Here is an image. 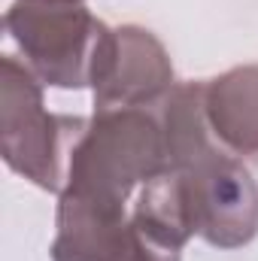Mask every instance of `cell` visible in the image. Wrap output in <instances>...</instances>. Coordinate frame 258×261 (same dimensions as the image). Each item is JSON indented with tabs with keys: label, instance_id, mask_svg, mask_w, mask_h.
Segmentation results:
<instances>
[{
	"label": "cell",
	"instance_id": "52a82bcc",
	"mask_svg": "<svg viewBox=\"0 0 258 261\" xmlns=\"http://www.w3.org/2000/svg\"><path fill=\"white\" fill-rule=\"evenodd\" d=\"M203 116L216 143L234 158H258V64L203 82Z\"/></svg>",
	"mask_w": 258,
	"mask_h": 261
},
{
	"label": "cell",
	"instance_id": "277c9868",
	"mask_svg": "<svg viewBox=\"0 0 258 261\" xmlns=\"http://www.w3.org/2000/svg\"><path fill=\"white\" fill-rule=\"evenodd\" d=\"M88 119L46 110L43 82L12 55L0 58V152L9 170L43 192L61 195L70 155Z\"/></svg>",
	"mask_w": 258,
	"mask_h": 261
},
{
	"label": "cell",
	"instance_id": "5b68a950",
	"mask_svg": "<svg viewBox=\"0 0 258 261\" xmlns=\"http://www.w3.org/2000/svg\"><path fill=\"white\" fill-rule=\"evenodd\" d=\"M173 64L164 43L140 28H116V49L104 79L94 85V110H152L173 88Z\"/></svg>",
	"mask_w": 258,
	"mask_h": 261
},
{
	"label": "cell",
	"instance_id": "7a4b0ae2",
	"mask_svg": "<svg viewBox=\"0 0 258 261\" xmlns=\"http://www.w3.org/2000/svg\"><path fill=\"white\" fill-rule=\"evenodd\" d=\"M167 167V140L155 110H94L58 197L122 219L131 216V195Z\"/></svg>",
	"mask_w": 258,
	"mask_h": 261
},
{
	"label": "cell",
	"instance_id": "6da1fadb",
	"mask_svg": "<svg viewBox=\"0 0 258 261\" xmlns=\"http://www.w3.org/2000/svg\"><path fill=\"white\" fill-rule=\"evenodd\" d=\"M167 161L183 173L197 237L240 249L258 234V186L240 158L225 152L203 116V82H176L158 107Z\"/></svg>",
	"mask_w": 258,
	"mask_h": 261
},
{
	"label": "cell",
	"instance_id": "3957f363",
	"mask_svg": "<svg viewBox=\"0 0 258 261\" xmlns=\"http://www.w3.org/2000/svg\"><path fill=\"white\" fill-rule=\"evenodd\" d=\"M3 24L43 85L94 88L113 61L116 31L91 15L85 0H12Z\"/></svg>",
	"mask_w": 258,
	"mask_h": 261
},
{
	"label": "cell",
	"instance_id": "8992f818",
	"mask_svg": "<svg viewBox=\"0 0 258 261\" xmlns=\"http://www.w3.org/2000/svg\"><path fill=\"white\" fill-rule=\"evenodd\" d=\"M131 228L140 261H183V249L197 234V228L179 170L167 167L140 186L131 206Z\"/></svg>",
	"mask_w": 258,
	"mask_h": 261
},
{
	"label": "cell",
	"instance_id": "ba28073f",
	"mask_svg": "<svg viewBox=\"0 0 258 261\" xmlns=\"http://www.w3.org/2000/svg\"><path fill=\"white\" fill-rule=\"evenodd\" d=\"M52 261H140L131 216L113 219L70 197H58Z\"/></svg>",
	"mask_w": 258,
	"mask_h": 261
}]
</instances>
